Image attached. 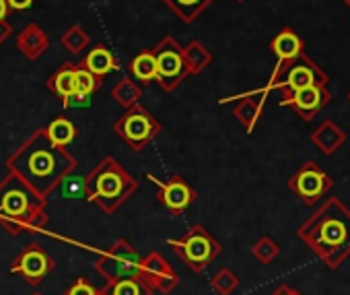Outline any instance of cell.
Masks as SVG:
<instances>
[{
	"instance_id": "ffe728a7",
	"label": "cell",
	"mask_w": 350,
	"mask_h": 295,
	"mask_svg": "<svg viewBox=\"0 0 350 295\" xmlns=\"http://www.w3.org/2000/svg\"><path fill=\"white\" fill-rule=\"evenodd\" d=\"M85 68L89 73H93L95 77H103V75H107L113 68V58H111V54L103 46H99V48L89 52V56L85 60Z\"/></svg>"
},
{
	"instance_id": "7c38bea8",
	"label": "cell",
	"mask_w": 350,
	"mask_h": 295,
	"mask_svg": "<svg viewBox=\"0 0 350 295\" xmlns=\"http://www.w3.org/2000/svg\"><path fill=\"white\" fill-rule=\"evenodd\" d=\"M54 268V260L40 246H27L13 264V272L23 274L29 283H42Z\"/></svg>"
},
{
	"instance_id": "4fadbf2b",
	"label": "cell",
	"mask_w": 350,
	"mask_h": 295,
	"mask_svg": "<svg viewBox=\"0 0 350 295\" xmlns=\"http://www.w3.org/2000/svg\"><path fill=\"white\" fill-rule=\"evenodd\" d=\"M140 279L154 291H171L178 285V274L163 260L161 254H150L140 264Z\"/></svg>"
},
{
	"instance_id": "cb8c5ba5",
	"label": "cell",
	"mask_w": 350,
	"mask_h": 295,
	"mask_svg": "<svg viewBox=\"0 0 350 295\" xmlns=\"http://www.w3.org/2000/svg\"><path fill=\"white\" fill-rule=\"evenodd\" d=\"M60 190L64 198H81L87 194V178L81 176H64L60 180Z\"/></svg>"
},
{
	"instance_id": "44dd1931",
	"label": "cell",
	"mask_w": 350,
	"mask_h": 295,
	"mask_svg": "<svg viewBox=\"0 0 350 295\" xmlns=\"http://www.w3.org/2000/svg\"><path fill=\"white\" fill-rule=\"evenodd\" d=\"M132 75L138 79V81H142V83H146V81H152V79H157V62H154V54L152 52H142V54H138L134 60H132Z\"/></svg>"
},
{
	"instance_id": "ba28073f",
	"label": "cell",
	"mask_w": 350,
	"mask_h": 295,
	"mask_svg": "<svg viewBox=\"0 0 350 295\" xmlns=\"http://www.w3.org/2000/svg\"><path fill=\"white\" fill-rule=\"evenodd\" d=\"M288 188L303 201V205L313 207L315 203H319L327 190L332 188V178L313 162H307L291 180H288Z\"/></svg>"
},
{
	"instance_id": "9c48e42d",
	"label": "cell",
	"mask_w": 350,
	"mask_h": 295,
	"mask_svg": "<svg viewBox=\"0 0 350 295\" xmlns=\"http://www.w3.org/2000/svg\"><path fill=\"white\" fill-rule=\"evenodd\" d=\"M154 62H157V81L165 89H173L182 81L186 75V62L180 46L173 40H165L157 52H154Z\"/></svg>"
},
{
	"instance_id": "603a6c76",
	"label": "cell",
	"mask_w": 350,
	"mask_h": 295,
	"mask_svg": "<svg viewBox=\"0 0 350 295\" xmlns=\"http://www.w3.org/2000/svg\"><path fill=\"white\" fill-rule=\"evenodd\" d=\"M50 87H54V91L60 95V97H68L70 93L77 91V83H75V68H62L52 81H50Z\"/></svg>"
},
{
	"instance_id": "ac0fdd59",
	"label": "cell",
	"mask_w": 350,
	"mask_h": 295,
	"mask_svg": "<svg viewBox=\"0 0 350 295\" xmlns=\"http://www.w3.org/2000/svg\"><path fill=\"white\" fill-rule=\"evenodd\" d=\"M152 289L140 279V277H128L109 283L107 291L103 295H150Z\"/></svg>"
},
{
	"instance_id": "f546056e",
	"label": "cell",
	"mask_w": 350,
	"mask_h": 295,
	"mask_svg": "<svg viewBox=\"0 0 350 295\" xmlns=\"http://www.w3.org/2000/svg\"><path fill=\"white\" fill-rule=\"evenodd\" d=\"M7 3H9V7H13L17 11H23V9H29L31 7L33 0H7Z\"/></svg>"
},
{
	"instance_id": "d6a6232c",
	"label": "cell",
	"mask_w": 350,
	"mask_h": 295,
	"mask_svg": "<svg viewBox=\"0 0 350 295\" xmlns=\"http://www.w3.org/2000/svg\"><path fill=\"white\" fill-rule=\"evenodd\" d=\"M342 3H344V5H346L348 9H350V0H342Z\"/></svg>"
},
{
	"instance_id": "3957f363",
	"label": "cell",
	"mask_w": 350,
	"mask_h": 295,
	"mask_svg": "<svg viewBox=\"0 0 350 295\" xmlns=\"http://www.w3.org/2000/svg\"><path fill=\"white\" fill-rule=\"evenodd\" d=\"M0 223L11 233L38 229L46 223L44 198L19 176H11L0 184Z\"/></svg>"
},
{
	"instance_id": "1f68e13d",
	"label": "cell",
	"mask_w": 350,
	"mask_h": 295,
	"mask_svg": "<svg viewBox=\"0 0 350 295\" xmlns=\"http://www.w3.org/2000/svg\"><path fill=\"white\" fill-rule=\"evenodd\" d=\"M274 295H299L297 291H293V289H288V287H280Z\"/></svg>"
},
{
	"instance_id": "277c9868",
	"label": "cell",
	"mask_w": 350,
	"mask_h": 295,
	"mask_svg": "<svg viewBox=\"0 0 350 295\" xmlns=\"http://www.w3.org/2000/svg\"><path fill=\"white\" fill-rule=\"evenodd\" d=\"M132 190H136V180H132L111 157L103 159L87 178L89 201L97 203L105 213H111Z\"/></svg>"
},
{
	"instance_id": "4dcf8cb0",
	"label": "cell",
	"mask_w": 350,
	"mask_h": 295,
	"mask_svg": "<svg viewBox=\"0 0 350 295\" xmlns=\"http://www.w3.org/2000/svg\"><path fill=\"white\" fill-rule=\"evenodd\" d=\"M9 13V3L7 0H0V21H3Z\"/></svg>"
},
{
	"instance_id": "d4e9b609",
	"label": "cell",
	"mask_w": 350,
	"mask_h": 295,
	"mask_svg": "<svg viewBox=\"0 0 350 295\" xmlns=\"http://www.w3.org/2000/svg\"><path fill=\"white\" fill-rule=\"evenodd\" d=\"M239 285V279L235 272H231L229 268H223L219 270L215 277H213V289L219 293V295H231L233 289Z\"/></svg>"
},
{
	"instance_id": "6da1fadb",
	"label": "cell",
	"mask_w": 350,
	"mask_h": 295,
	"mask_svg": "<svg viewBox=\"0 0 350 295\" xmlns=\"http://www.w3.org/2000/svg\"><path fill=\"white\" fill-rule=\"evenodd\" d=\"M75 159L62 151V146L54 144L46 130L38 132L29 138L23 149L15 153L11 159V170L19 176L25 184H29L38 194L50 192L60 180L72 170Z\"/></svg>"
},
{
	"instance_id": "7a4b0ae2",
	"label": "cell",
	"mask_w": 350,
	"mask_h": 295,
	"mask_svg": "<svg viewBox=\"0 0 350 295\" xmlns=\"http://www.w3.org/2000/svg\"><path fill=\"white\" fill-rule=\"evenodd\" d=\"M299 235L329 266H336L350 252V211L338 198H329L301 225Z\"/></svg>"
},
{
	"instance_id": "d6986e66",
	"label": "cell",
	"mask_w": 350,
	"mask_h": 295,
	"mask_svg": "<svg viewBox=\"0 0 350 295\" xmlns=\"http://www.w3.org/2000/svg\"><path fill=\"white\" fill-rule=\"evenodd\" d=\"M46 134H48V138H50L54 144H58V146H62V149H64V146H68V144L75 140L77 128H75L68 120L58 118V120H54V122L48 126Z\"/></svg>"
},
{
	"instance_id": "5bb4252c",
	"label": "cell",
	"mask_w": 350,
	"mask_h": 295,
	"mask_svg": "<svg viewBox=\"0 0 350 295\" xmlns=\"http://www.w3.org/2000/svg\"><path fill=\"white\" fill-rule=\"evenodd\" d=\"M150 178V176H148ZM152 182H157V186L161 188L159 192V198H161V205L167 207L173 215H180L184 213L192 201H194V190L180 178H173L171 182H159L154 178H150Z\"/></svg>"
},
{
	"instance_id": "2e32d148",
	"label": "cell",
	"mask_w": 350,
	"mask_h": 295,
	"mask_svg": "<svg viewBox=\"0 0 350 295\" xmlns=\"http://www.w3.org/2000/svg\"><path fill=\"white\" fill-rule=\"evenodd\" d=\"M270 50L278 56V60H291V58H297L299 54H303L305 44H303V38L295 29L284 27L270 42Z\"/></svg>"
},
{
	"instance_id": "e575fe53",
	"label": "cell",
	"mask_w": 350,
	"mask_h": 295,
	"mask_svg": "<svg viewBox=\"0 0 350 295\" xmlns=\"http://www.w3.org/2000/svg\"><path fill=\"white\" fill-rule=\"evenodd\" d=\"M237 3H243V0H237Z\"/></svg>"
},
{
	"instance_id": "e0dca14e",
	"label": "cell",
	"mask_w": 350,
	"mask_h": 295,
	"mask_svg": "<svg viewBox=\"0 0 350 295\" xmlns=\"http://www.w3.org/2000/svg\"><path fill=\"white\" fill-rule=\"evenodd\" d=\"M264 95H266V93L260 91V93H256V95H252V97H245V99L237 105V110H235L237 120L247 128V132H252L254 126H256V122L260 120L262 105H264Z\"/></svg>"
},
{
	"instance_id": "f1b7e54d",
	"label": "cell",
	"mask_w": 350,
	"mask_h": 295,
	"mask_svg": "<svg viewBox=\"0 0 350 295\" xmlns=\"http://www.w3.org/2000/svg\"><path fill=\"white\" fill-rule=\"evenodd\" d=\"M66 295H101L91 283H87L85 279H79L68 291H66Z\"/></svg>"
},
{
	"instance_id": "8fae6325",
	"label": "cell",
	"mask_w": 350,
	"mask_h": 295,
	"mask_svg": "<svg viewBox=\"0 0 350 295\" xmlns=\"http://www.w3.org/2000/svg\"><path fill=\"white\" fill-rule=\"evenodd\" d=\"M329 101H332V93H329L327 87H323V85H309V87H303V89L291 93V95L284 97L280 103L293 107V110L301 116V120L309 122V120H313Z\"/></svg>"
},
{
	"instance_id": "d590c367",
	"label": "cell",
	"mask_w": 350,
	"mask_h": 295,
	"mask_svg": "<svg viewBox=\"0 0 350 295\" xmlns=\"http://www.w3.org/2000/svg\"><path fill=\"white\" fill-rule=\"evenodd\" d=\"M36 295H42V293H36Z\"/></svg>"
},
{
	"instance_id": "4316f807",
	"label": "cell",
	"mask_w": 350,
	"mask_h": 295,
	"mask_svg": "<svg viewBox=\"0 0 350 295\" xmlns=\"http://www.w3.org/2000/svg\"><path fill=\"white\" fill-rule=\"evenodd\" d=\"M75 83H77V91L81 93H93V89L97 87V81H95V75L89 73L87 68H77L75 70Z\"/></svg>"
},
{
	"instance_id": "5b68a950",
	"label": "cell",
	"mask_w": 350,
	"mask_h": 295,
	"mask_svg": "<svg viewBox=\"0 0 350 295\" xmlns=\"http://www.w3.org/2000/svg\"><path fill=\"white\" fill-rule=\"evenodd\" d=\"M329 77L327 73L317 66V62H313L305 52L299 54L297 58L291 60H278V66L272 75V83L270 89H280L282 91V99L288 97L291 93L309 87V85H323L327 87Z\"/></svg>"
},
{
	"instance_id": "52a82bcc",
	"label": "cell",
	"mask_w": 350,
	"mask_h": 295,
	"mask_svg": "<svg viewBox=\"0 0 350 295\" xmlns=\"http://www.w3.org/2000/svg\"><path fill=\"white\" fill-rule=\"evenodd\" d=\"M140 264L142 258L138 252L124 240L116 242L107 254H103L97 262V270L107 279V283L128 279V277H140Z\"/></svg>"
},
{
	"instance_id": "8992f818",
	"label": "cell",
	"mask_w": 350,
	"mask_h": 295,
	"mask_svg": "<svg viewBox=\"0 0 350 295\" xmlns=\"http://www.w3.org/2000/svg\"><path fill=\"white\" fill-rule=\"evenodd\" d=\"M169 246L194 270L206 268L213 262V258L221 252L219 242L204 227H194L184 240H169Z\"/></svg>"
},
{
	"instance_id": "30bf717a",
	"label": "cell",
	"mask_w": 350,
	"mask_h": 295,
	"mask_svg": "<svg viewBox=\"0 0 350 295\" xmlns=\"http://www.w3.org/2000/svg\"><path fill=\"white\" fill-rule=\"evenodd\" d=\"M157 130H159V124L144 110H130L116 124V132L132 146V149H136V151L142 149V146L154 136Z\"/></svg>"
},
{
	"instance_id": "836d02e7",
	"label": "cell",
	"mask_w": 350,
	"mask_h": 295,
	"mask_svg": "<svg viewBox=\"0 0 350 295\" xmlns=\"http://www.w3.org/2000/svg\"><path fill=\"white\" fill-rule=\"evenodd\" d=\"M348 101H350V91H348Z\"/></svg>"
},
{
	"instance_id": "9a60e30c",
	"label": "cell",
	"mask_w": 350,
	"mask_h": 295,
	"mask_svg": "<svg viewBox=\"0 0 350 295\" xmlns=\"http://www.w3.org/2000/svg\"><path fill=\"white\" fill-rule=\"evenodd\" d=\"M311 142L317 146V149L323 155H334L340 146H344L346 142V132L336 126L332 120H323L313 132H311Z\"/></svg>"
},
{
	"instance_id": "484cf974",
	"label": "cell",
	"mask_w": 350,
	"mask_h": 295,
	"mask_svg": "<svg viewBox=\"0 0 350 295\" xmlns=\"http://www.w3.org/2000/svg\"><path fill=\"white\" fill-rule=\"evenodd\" d=\"M252 252H254V256H256L262 264H268V262H272V260L276 258L278 246H276L270 238H262V240L252 248Z\"/></svg>"
},
{
	"instance_id": "83f0119b",
	"label": "cell",
	"mask_w": 350,
	"mask_h": 295,
	"mask_svg": "<svg viewBox=\"0 0 350 295\" xmlns=\"http://www.w3.org/2000/svg\"><path fill=\"white\" fill-rule=\"evenodd\" d=\"M91 105V95L75 91L68 97H64V107H89Z\"/></svg>"
},
{
	"instance_id": "7402d4cb",
	"label": "cell",
	"mask_w": 350,
	"mask_h": 295,
	"mask_svg": "<svg viewBox=\"0 0 350 295\" xmlns=\"http://www.w3.org/2000/svg\"><path fill=\"white\" fill-rule=\"evenodd\" d=\"M165 3H169L175 11H178L182 15V19L192 21L211 3V0H165Z\"/></svg>"
}]
</instances>
